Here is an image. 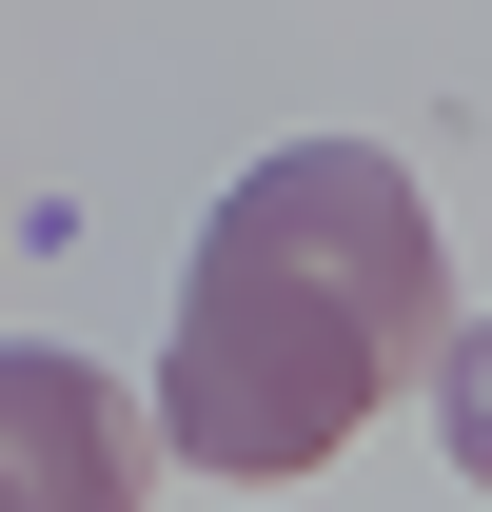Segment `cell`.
Listing matches in <instances>:
<instances>
[{
    "instance_id": "cell-1",
    "label": "cell",
    "mask_w": 492,
    "mask_h": 512,
    "mask_svg": "<svg viewBox=\"0 0 492 512\" xmlns=\"http://www.w3.org/2000/svg\"><path fill=\"white\" fill-rule=\"evenodd\" d=\"M394 394H453V237L394 138H276L217 217H197V276H178V335H158V453L197 473H315L355 453Z\"/></svg>"
},
{
    "instance_id": "cell-2",
    "label": "cell",
    "mask_w": 492,
    "mask_h": 512,
    "mask_svg": "<svg viewBox=\"0 0 492 512\" xmlns=\"http://www.w3.org/2000/svg\"><path fill=\"white\" fill-rule=\"evenodd\" d=\"M138 493H158V414H138V375L0 335V512H138Z\"/></svg>"
}]
</instances>
